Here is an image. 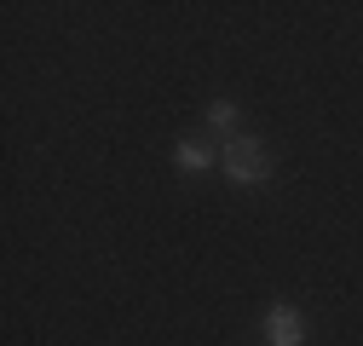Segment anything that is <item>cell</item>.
<instances>
[{
    "instance_id": "7a4b0ae2",
    "label": "cell",
    "mask_w": 363,
    "mask_h": 346,
    "mask_svg": "<svg viewBox=\"0 0 363 346\" xmlns=\"http://www.w3.org/2000/svg\"><path fill=\"white\" fill-rule=\"evenodd\" d=\"M265 340H271V346H300V340H306V312L289 306V300L265 306Z\"/></svg>"
},
{
    "instance_id": "277c9868",
    "label": "cell",
    "mask_w": 363,
    "mask_h": 346,
    "mask_svg": "<svg viewBox=\"0 0 363 346\" xmlns=\"http://www.w3.org/2000/svg\"><path fill=\"white\" fill-rule=\"evenodd\" d=\"M208 127L231 145V139H237V104H231V99H213V104H208Z\"/></svg>"
},
{
    "instance_id": "6da1fadb",
    "label": "cell",
    "mask_w": 363,
    "mask_h": 346,
    "mask_svg": "<svg viewBox=\"0 0 363 346\" xmlns=\"http://www.w3.org/2000/svg\"><path fill=\"white\" fill-rule=\"evenodd\" d=\"M225 179L231 185H265L271 179V150L259 145V139H248V133H237L231 145H225Z\"/></svg>"
},
{
    "instance_id": "3957f363",
    "label": "cell",
    "mask_w": 363,
    "mask_h": 346,
    "mask_svg": "<svg viewBox=\"0 0 363 346\" xmlns=\"http://www.w3.org/2000/svg\"><path fill=\"white\" fill-rule=\"evenodd\" d=\"M173 162L185 167V173H208V167H219V162H225V145H208V139H179V145H173Z\"/></svg>"
}]
</instances>
